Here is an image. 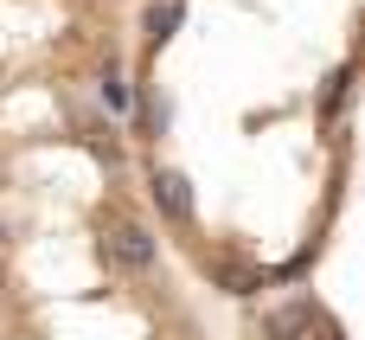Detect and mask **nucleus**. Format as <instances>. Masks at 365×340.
Here are the masks:
<instances>
[{
  "instance_id": "5",
  "label": "nucleus",
  "mask_w": 365,
  "mask_h": 340,
  "mask_svg": "<svg viewBox=\"0 0 365 340\" xmlns=\"http://www.w3.org/2000/svg\"><path fill=\"white\" fill-rule=\"evenodd\" d=\"M0 244H6V225H0Z\"/></svg>"
},
{
  "instance_id": "4",
  "label": "nucleus",
  "mask_w": 365,
  "mask_h": 340,
  "mask_svg": "<svg viewBox=\"0 0 365 340\" xmlns=\"http://www.w3.org/2000/svg\"><path fill=\"white\" fill-rule=\"evenodd\" d=\"M173 19H180L173 6H154V13H148V26H154V39H167V26H173Z\"/></svg>"
},
{
  "instance_id": "2",
  "label": "nucleus",
  "mask_w": 365,
  "mask_h": 340,
  "mask_svg": "<svg viewBox=\"0 0 365 340\" xmlns=\"http://www.w3.org/2000/svg\"><path fill=\"white\" fill-rule=\"evenodd\" d=\"M154 206H160L173 225H186V219H192V180L173 174V167H160V174H154Z\"/></svg>"
},
{
  "instance_id": "3",
  "label": "nucleus",
  "mask_w": 365,
  "mask_h": 340,
  "mask_svg": "<svg viewBox=\"0 0 365 340\" xmlns=\"http://www.w3.org/2000/svg\"><path fill=\"white\" fill-rule=\"evenodd\" d=\"M103 103H109V109H128V84H122V77H115V71H109V77H103Z\"/></svg>"
},
{
  "instance_id": "1",
  "label": "nucleus",
  "mask_w": 365,
  "mask_h": 340,
  "mask_svg": "<svg viewBox=\"0 0 365 340\" xmlns=\"http://www.w3.org/2000/svg\"><path fill=\"white\" fill-rule=\"evenodd\" d=\"M103 257H109L115 270H148V264H154V238H148L141 225H109V231H103Z\"/></svg>"
}]
</instances>
